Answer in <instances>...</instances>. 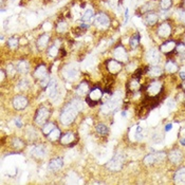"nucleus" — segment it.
I'll use <instances>...</instances> for the list:
<instances>
[{
    "label": "nucleus",
    "instance_id": "f257e3e1",
    "mask_svg": "<svg viewBox=\"0 0 185 185\" xmlns=\"http://www.w3.org/2000/svg\"><path fill=\"white\" fill-rule=\"evenodd\" d=\"M78 108L73 104V102H71L70 104H68L64 107V111L61 112V121L64 125H70L76 117L77 113H78Z\"/></svg>",
    "mask_w": 185,
    "mask_h": 185
},
{
    "label": "nucleus",
    "instance_id": "f03ea898",
    "mask_svg": "<svg viewBox=\"0 0 185 185\" xmlns=\"http://www.w3.org/2000/svg\"><path fill=\"white\" fill-rule=\"evenodd\" d=\"M121 98H122V94L121 92H117L112 97L109 101H107L102 107V110L104 113H109L111 111H113L121 103Z\"/></svg>",
    "mask_w": 185,
    "mask_h": 185
},
{
    "label": "nucleus",
    "instance_id": "7ed1b4c3",
    "mask_svg": "<svg viewBox=\"0 0 185 185\" xmlns=\"http://www.w3.org/2000/svg\"><path fill=\"white\" fill-rule=\"evenodd\" d=\"M124 164V156L121 154H117L110 160V162L107 164L110 170H120Z\"/></svg>",
    "mask_w": 185,
    "mask_h": 185
},
{
    "label": "nucleus",
    "instance_id": "20e7f679",
    "mask_svg": "<svg viewBox=\"0 0 185 185\" xmlns=\"http://www.w3.org/2000/svg\"><path fill=\"white\" fill-rule=\"evenodd\" d=\"M62 74H64V78L68 79V81H74L78 75V70H77L76 64H70L66 66L64 71H62Z\"/></svg>",
    "mask_w": 185,
    "mask_h": 185
},
{
    "label": "nucleus",
    "instance_id": "39448f33",
    "mask_svg": "<svg viewBox=\"0 0 185 185\" xmlns=\"http://www.w3.org/2000/svg\"><path fill=\"white\" fill-rule=\"evenodd\" d=\"M50 115V112L47 108H40L39 110L37 111L36 113V117H35V122L38 125H41L44 124L45 122L47 121V119L49 117Z\"/></svg>",
    "mask_w": 185,
    "mask_h": 185
},
{
    "label": "nucleus",
    "instance_id": "423d86ee",
    "mask_svg": "<svg viewBox=\"0 0 185 185\" xmlns=\"http://www.w3.org/2000/svg\"><path fill=\"white\" fill-rule=\"evenodd\" d=\"M146 59L149 64H157L160 61V53L157 49H150L146 54Z\"/></svg>",
    "mask_w": 185,
    "mask_h": 185
},
{
    "label": "nucleus",
    "instance_id": "0eeeda50",
    "mask_svg": "<svg viewBox=\"0 0 185 185\" xmlns=\"http://www.w3.org/2000/svg\"><path fill=\"white\" fill-rule=\"evenodd\" d=\"M165 157L166 156H165L164 152H158V154H148V156H146L145 159H144V162H145L146 164H154V163H156V162H159V161H162Z\"/></svg>",
    "mask_w": 185,
    "mask_h": 185
},
{
    "label": "nucleus",
    "instance_id": "6e6552de",
    "mask_svg": "<svg viewBox=\"0 0 185 185\" xmlns=\"http://www.w3.org/2000/svg\"><path fill=\"white\" fill-rule=\"evenodd\" d=\"M95 23L101 28H106L109 25L110 20H109V17L107 16L104 13H100L95 16Z\"/></svg>",
    "mask_w": 185,
    "mask_h": 185
},
{
    "label": "nucleus",
    "instance_id": "1a4fd4ad",
    "mask_svg": "<svg viewBox=\"0 0 185 185\" xmlns=\"http://www.w3.org/2000/svg\"><path fill=\"white\" fill-rule=\"evenodd\" d=\"M47 94L51 98H54L57 95V81L56 79H51L49 85L47 86Z\"/></svg>",
    "mask_w": 185,
    "mask_h": 185
},
{
    "label": "nucleus",
    "instance_id": "9d476101",
    "mask_svg": "<svg viewBox=\"0 0 185 185\" xmlns=\"http://www.w3.org/2000/svg\"><path fill=\"white\" fill-rule=\"evenodd\" d=\"M13 105H14V108L16 110H22L27 107L28 105V100L23 96H17L13 101Z\"/></svg>",
    "mask_w": 185,
    "mask_h": 185
},
{
    "label": "nucleus",
    "instance_id": "9b49d317",
    "mask_svg": "<svg viewBox=\"0 0 185 185\" xmlns=\"http://www.w3.org/2000/svg\"><path fill=\"white\" fill-rule=\"evenodd\" d=\"M47 151H46V148L44 146L39 145V146H35L31 149V154L35 158H44L46 156Z\"/></svg>",
    "mask_w": 185,
    "mask_h": 185
},
{
    "label": "nucleus",
    "instance_id": "f8f14e48",
    "mask_svg": "<svg viewBox=\"0 0 185 185\" xmlns=\"http://www.w3.org/2000/svg\"><path fill=\"white\" fill-rule=\"evenodd\" d=\"M62 165H64V161H62V159H61V158L53 159V160H51V162L49 163V169L52 171L58 170V169H61L62 167Z\"/></svg>",
    "mask_w": 185,
    "mask_h": 185
},
{
    "label": "nucleus",
    "instance_id": "ddd939ff",
    "mask_svg": "<svg viewBox=\"0 0 185 185\" xmlns=\"http://www.w3.org/2000/svg\"><path fill=\"white\" fill-rule=\"evenodd\" d=\"M161 88H162V84L159 83V81L151 83L149 87H148V93H149L151 96H154L161 91Z\"/></svg>",
    "mask_w": 185,
    "mask_h": 185
},
{
    "label": "nucleus",
    "instance_id": "4468645a",
    "mask_svg": "<svg viewBox=\"0 0 185 185\" xmlns=\"http://www.w3.org/2000/svg\"><path fill=\"white\" fill-rule=\"evenodd\" d=\"M114 57L117 61H125L127 59V54L126 51L124 50L123 47H117L114 50Z\"/></svg>",
    "mask_w": 185,
    "mask_h": 185
},
{
    "label": "nucleus",
    "instance_id": "2eb2a0df",
    "mask_svg": "<svg viewBox=\"0 0 185 185\" xmlns=\"http://www.w3.org/2000/svg\"><path fill=\"white\" fill-rule=\"evenodd\" d=\"M182 154L181 151H179V150H173V151H171L170 154H169L168 158L169 160L171 161V162L173 163H180L182 160Z\"/></svg>",
    "mask_w": 185,
    "mask_h": 185
},
{
    "label": "nucleus",
    "instance_id": "dca6fc26",
    "mask_svg": "<svg viewBox=\"0 0 185 185\" xmlns=\"http://www.w3.org/2000/svg\"><path fill=\"white\" fill-rule=\"evenodd\" d=\"M170 25H168V23H164V25H162L160 28H159V35L161 36V37H167V36L170 34Z\"/></svg>",
    "mask_w": 185,
    "mask_h": 185
},
{
    "label": "nucleus",
    "instance_id": "f3484780",
    "mask_svg": "<svg viewBox=\"0 0 185 185\" xmlns=\"http://www.w3.org/2000/svg\"><path fill=\"white\" fill-rule=\"evenodd\" d=\"M102 95H103L102 90L96 88V89L92 90L91 93H90V95H89V97H88L87 100L88 101H98L101 97H102Z\"/></svg>",
    "mask_w": 185,
    "mask_h": 185
},
{
    "label": "nucleus",
    "instance_id": "a211bd4d",
    "mask_svg": "<svg viewBox=\"0 0 185 185\" xmlns=\"http://www.w3.org/2000/svg\"><path fill=\"white\" fill-rule=\"evenodd\" d=\"M30 70V66H29V62L25 61H20L18 64H17V71L20 73H22V74H25V73H28Z\"/></svg>",
    "mask_w": 185,
    "mask_h": 185
},
{
    "label": "nucleus",
    "instance_id": "6ab92c4d",
    "mask_svg": "<svg viewBox=\"0 0 185 185\" xmlns=\"http://www.w3.org/2000/svg\"><path fill=\"white\" fill-rule=\"evenodd\" d=\"M121 64L117 62V61H110L108 64V70L110 71L111 73H117L120 70H121Z\"/></svg>",
    "mask_w": 185,
    "mask_h": 185
},
{
    "label": "nucleus",
    "instance_id": "aec40b11",
    "mask_svg": "<svg viewBox=\"0 0 185 185\" xmlns=\"http://www.w3.org/2000/svg\"><path fill=\"white\" fill-rule=\"evenodd\" d=\"M158 20V15L154 14V13H150V14H147L145 17V22L147 25H152L157 22Z\"/></svg>",
    "mask_w": 185,
    "mask_h": 185
},
{
    "label": "nucleus",
    "instance_id": "412c9836",
    "mask_svg": "<svg viewBox=\"0 0 185 185\" xmlns=\"http://www.w3.org/2000/svg\"><path fill=\"white\" fill-rule=\"evenodd\" d=\"M175 180L177 183H183L185 182V168H181L176 173Z\"/></svg>",
    "mask_w": 185,
    "mask_h": 185
},
{
    "label": "nucleus",
    "instance_id": "4be33fe9",
    "mask_svg": "<svg viewBox=\"0 0 185 185\" xmlns=\"http://www.w3.org/2000/svg\"><path fill=\"white\" fill-rule=\"evenodd\" d=\"M35 76L39 79H42L45 76H47V69L45 66H39L37 70L35 71Z\"/></svg>",
    "mask_w": 185,
    "mask_h": 185
},
{
    "label": "nucleus",
    "instance_id": "5701e85b",
    "mask_svg": "<svg viewBox=\"0 0 185 185\" xmlns=\"http://www.w3.org/2000/svg\"><path fill=\"white\" fill-rule=\"evenodd\" d=\"M144 137V128L141 126H135L134 128V140H142Z\"/></svg>",
    "mask_w": 185,
    "mask_h": 185
},
{
    "label": "nucleus",
    "instance_id": "b1692460",
    "mask_svg": "<svg viewBox=\"0 0 185 185\" xmlns=\"http://www.w3.org/2000/svg\"><path fill=\"white\" fill-rule=\"evenodd\" d=\"M176 47V44L175 41H168L166 42V44H164L162 47H161V51H163V52L167 53V52H170L171 50H173Z\"/></svg>",
    "mask_w": 185,
    "mask_h": 185
},
{
    "label": "nucleus",
    "instance_id": "393cba45",
    "mask_svg": "<svg viewBox=\"0 0 185 185\" xmlns=\"http://www.w3.org/2000/svg\"><path fill=\"white\" fill-rule=\"evenodd\" d=\"M48 40H49V36L48 35H42L41 37L38 39L37 47L39 49H44L45 47L47 46V44H48Z\"/></svg>",
    "mask_w": 185,
    "mask_h": 185
},
{
    "label": "nucleus",
    "instance_id": "a878e982",
    "mask_svg": "<svg viewBox=\"0 0 185 185\" xmlns=\"http://www.w3.org/2000/svg\"><path fill=\"white\" fill-rule=\"evenodd\" d=\"M165 69H166L167 72H169V73H175V72H177L178 69H179V68H178V66L175 64V62L168 61V62L166 64V66H165Z\"/></svg>",
    "mask_w": 185,
    "mask_h": 185
},
{
    "label": "nucleus",
    "instance_id": "bb28decb",
    "mask_svg": "<svg viewBox=\"0 0 185 185\" xmlns=\"http://www.w3.org/2000/svg\"><path fill=\"white\" fill-rule=\"evenodd\" d=\"M162 73V69L158 66H152L149 68V74L151 76H160Z\"/></svg>",
    "mask_w": 185,
    "mask_h": 185
},
{
    "label": "nucleus",
    "instance_id": "cd10ccee",
    "mask_svg": "<svg viewBox=\"0 0 185 185\" xmlns=\"http://www.w3.org/2000/svg\"><path fill=\"white\" fill-rule=\"evenodd\" d=\"M92 17H93V11H92V8H87L85 11V13H84L81 19H83V21H90L92 20Z\"/></svg>",
    "mask_w": 185,
    "mask_h": 185
},
{
    "label": "nucleus",
    "instance_id": "c85d7f7f",
    "mask_svg": "<svg viewBox=\"0 0 185 185\" xmlns=\"http://www.w3.org/2000/svg\"><path fill=\"white\" fill-rule=\"evenodd\" d=\"M88 90H89V87H88V84L87 83H81V85L78 86V88H77V93L79 94V95H83V94L87 93Z\"/></svg>",
    "mask_w": 185,
    "mask_h": 185
},
{
    "label": "nucleus",
    "instance_id": "c756f323",
    "mask_svg": "<svg viewBox=\"0 0 185 185\" xmlns=\"http://www.w3.org/2000/svg\"><path fill=\"white\" fill-rule=\"evenodd\" d=\"M73 140H74V135H73V133L68 132L61 137V143L62 144H70L71 142H73Z\"/></svg>",
    "mask_w": 185,
    "mask_h": 185
},
{
    "label": "nucleus",
    "instance_id": "7c9ffc66",
    "mask_svg": "<svg viewBox=\"0 0 185 185\" xmlns=\"http://www.w3.org/2000/svg\"><path fill=\"white\" fill-rule=\"evenodd\" d=\"M59 135H61V131L58 130V129L55 128L54 130H52L50 133H49L48 137L51 140V141H55V140H57L59 137Z\"/></svg>",
    "mask_w": 185,
    "mask_h": 185
},
{
    "label": "nucleus",
    "instance_id": "2f4dec72",
    "mask_svg": "<svg viewBox=\"0 0 185 185\" xmlns=\"http://www.w3.org/2000/svg\"><path fill=\"white\" fill-rule=\"evenodd\" d=\"M54 129H55L54 124H52V123H48V124L45 125V127H44V128H42V132L46 133V134H49V133H50L52 130H54Z\"/></svg>",
    "mask_w": 185,
    "mask_h": 185
},
{
    "label": "nucleus",
    "instance_id": "473e14b6",
    "mask_svg": "<svg viewBox=\"0 0 185 185\" xmlns=\"http://www.w3.org/2000/svg\"><path fill=\"white\" fill-rule=\"evenodd\" d=\"M29 81L28 79H22V81H19L18 84V89L19 90H27L29 88Z\"/></svg>",
    "mask_w": 185,
    "mask_h": 185
},
{
    "label": "nucleus",
    "instance_id": "72a5a7b5",
    "mask_svg": "<svg viewBox=\"0 0 185 185\" xmlns=\"http://www.w3.org/2000/svg\"><path fill=\"white\" fill-rule=\"evenodd\" d=\"M96 131H97L100 134H106V133L108 132V128H107L105 125L100 124V125H97V127H96Z\"/></svg>",
    "mask_w": 185,
    "mask_h": 185
},
{
    "label": "nucleus",
    "instance_id": "f704fd0d",
    "mask_svg": "<svg viewBox=\"0 0 185 185\" xmlns=\"http://www.w3.org/2000/svg\"><path fill=\"white\" fill-rule=\"evenodd\" d=\"M67 29H68V25H67L66 22H64V21H61V22H59L58 25H57V31L61 32V33L66 32Z\"/></svg>",
    "mask_w": 185,
    "mask_h": 185
},
{
    "label": "nucleus",
    "instance_id": "c9c22d12",
    "mask_svg": "<svg viewBox=\"0 0 185 185\" xmlns=\"http://www.w3.org/2000/svg\"><path fill=\"white\" fill-rule=\"evenodd\" d=\"M171 5V0H161V8L163 10H167Z\"/></svg>",
    "mask_w": 185,
    "mask_h": 185
},
{
    "label": "nucleus",
    "instance_id": "e433bc0d",
    "mask_svg": "<svg viewBox=\"0 0 185 185\" xmlns=\"http://www.w3.org/2000/svg\"><path fill=\"white\" fill-rule=\"evenodd\" d=\"M8 44V46H10V48L15 49V48H17V46H18V39H16V38H10Z\"/></svg>",
    "mask_w": 185,
    "mask_h": 185
},
{
    "label": "nucleus",
    "instance_id": "4c0bfd02",
    "mask_svg": "<svg viewBox=\"0 0 185 185\" xmlns=\"http://www.w3.org/2000/svg\"><path fill=\"white\" fill-rule=\"evenodd\" d=\"M57 54H58V49H57L56 47H51V48L49 49V55H50L51 57H55Z\"/></svg>",
    "mask_w": 185,
    "mask_h": 185
},
{
    "label": "nucleus",
    "instance_id": "58836bf2",
    "mask_svg": "<svg viewBox=\"0 0 185 185\" xmlns=\"http://www.w3.org/2000/svg\"><path fill=\"white\" fill-rule=\"evenodd\" d=\"M166 106L168 109H171V110H173V109H175V107H176V102L173 100V98H169V100H167V102H166Z\"/></svg>",
    "mask_w": 185,
    "mask_h": 185
},
{
    "label": "nucleus",
    "instance_id": "ea45409f",
    "mask_svg": "<svg viewBox=\"0 0 185 185\" xmlns=\"http://www.w3.org/2000/svg\"><path fill=\"white\" fill-rule=\"evenodd\" d=\"M50 77L47 75V76H45L44 78L41 79V81H40V84H41V86L42 87H46V86H48L49 85V83H50Z\"/></svg>",
    "mask_w": 185,
    "mask_h": 185
},
{
    "label": "nucleus",
    "instance_id": "a19ab883",
    "mask_svg": "<svg viewBox=\"0 0 185 185\" xmlns=\"http://www.w3.org/2000/svg\"><path fill=\"white\" fill-rule=\"evenodd\" d=\"M131 47L132 48H134V47H137V44H139V35H135L134 37L131 39Z\"/></svg>",
    "mask_w": 185,
    "mask_h": 185
},
{
    "label": "nucleus",
    "instance_id": "79ce46f5",
    "mask_svg": "<svg viewBox=\"0 0 185 185\" xmlns=\"http://www.w3.org/2000/svg\"><path fill=\"white\" fill-rule=\"evenodd\" d=\"M130 88L132 90H134V89H137L139 88V84H137V81H131V84H130Z\"/></svg>",
    "mask_w": 185,
    "mask_h": 185
},
{
    "label": "nucleus",
    "instance_id": "37998d69",
    "mask_svg": "<svg viewBox=\"0 0 185 185\" xmlns=\"http://www.w3.org/2000/svg\"><path fill=\"white\" fill-rule=\"evenodd\" d=\"M128 19H129V11H128V8H126V10H125V21H124L125 25L128 22Z\"/></svg>",
    "mask_w": 185,
    "mask_h": 185
},
{
    "label": "nucleus",
    "instance_id": "c03bdc74",
    "mask_svg": "<svg viewBox=\"0 0 185 185\" xmlns=\"http://www.w3.org/2000/svg\"><path fill=\"white\" fill-rule=\"evenodd\" d=\"M179 17L183 22H185V11H180L179 12Z\"/></svg>",
    "mask_w": 185,
    "mask_h": 185
},
{
    "label": "nucleus",
    "instance_id": "a18cd8bd",
    "mask_svg": "<svg viewBox=\"0 0 185 185\" xmlns=\"http://www.w3.org/2000/svg\"><path fill=\"white\" fill-rule=\"evenodd\" d=\"M14 146L15 147H21L22 146V143H21V141H19L18 139L14 140Z\"/></svg>",
    "mask_w": 185,
    "mask_h": 185
},
{
    "label": "nucleus",
    "instance_id": "49530a36",
    "mask_svg": "<svg viewBox=\"0 0 185 185\" xmlns=\"http://www.w3.org/2000/svg\"><path fill=\"white\" fill-rule=\"evenodd\" d=\"M51 28H52V25H51L50 22H46L44 25V30H46V31H49V30H51Z\"/></svg>",
    "mask_w": 185,
    "mask_h": 185
},
{
    "label": "nucleus",
    "instance_id": "de8ad7c7",
    "mask_svg": "<svg viewBox=\"0 0 185 185\" xmlns=\"http://www.w3.org/2000/svg\"><path fill=\"white\" fill-rule=\"evenodd\" d=\"M171 129H173V124H168V125H166V127H165V130L166 131H170Z\"/></svg>",
    "mask_w": 185,
    "mask_h": 185
},
{
    "label": "nucleus",
    "instance_id": "09e8293b",
    "mask_svg": "<svg viewBox=\"0 0 185 185\" xmlns=\"http://www.w3.org/2000/svg\"><path fill=\"white\" fill-rule=\"evenodd\" d=\"M179 50V52H182V51H185V47L184 46H179L177 47V51Z\"/></svg>",
    "mask_w": 185,
    "mask_h": 185
},
{
    "label": "nucleus",
    "instance_id": "8fccbe9b",
    "mask_svg": "<svg viewBox=\"0 0 185 185\" xmlns=\"http://www.w3.org/2000/svg\"><path fill=\"white\" fill-rule=\"evenodd\" d=\"M15 124H16L17 127H21V122L19 121V119H16V120H15Z\"/></svg>",
    "mask_w": 185,
    "mask_h": 185
},
{
    "label": "nucleus",
    "instance_id": "3c124183",
    "mask_svg": "<svg viewBox=\"0 0 185 185\" xmlns=\"http://www.w3.org/2000/svg\"><path fill=\"white\" fill-rule=\"evenodd\" d=\"M180 76H181L182 79H185V72H181V73H180Z\"/></svg>",
    "mask_w": 185,
    "mask_h": 185
},
{
    "label": "nucleus",
    "instance_id": "603ef678",
    "mask_svg": "<svg viewBox=\"0 0 185 185\" xmlns=\"http://www.w3.org/2000/svg\"><path fill=\"white\" fill-rule=\"evenodd\" d=\"M180 143H181V145L185 146V139H181V140H180Z\"/></svg>",
    "mask_w": 185,
    "mask_h": 185
},
{
    "label": "nucleus",
    "instance_id": "864d4df0",
    "mask_svg": "<svg viewBox=\"0 0 185 185\" xmlns=\"http://www.w3.org/2000/svg\"><path fill=\"white\" fill-rule=\"evenodd\" d=\"M3 78H4V72L1 71V81H3Z\"/></svg>",
    "mask_w": 185,
    "mask_h": 185
},
{
    "label": "nucleus",
    "instance_id": "5fc2aeb1",
    "mask_svg": "<svg viewBox=\"0 0 185 185\" xmlns=\"http://www.w3.org/2000/svg\"><path fill=\"white\" fill-rule=\"evenodd\" d=\"M122 115H123V117H127V112H125V111L122 112Z\"/></svg>",
    "mask_w": 185,
    "mask_h": 185
},
{
    "label": "nucleus",
    "instance_id": "6e6d98bb",
    "mask_svg": "<svg viewBox=\"0 0 185 185\" xmlns=\"http://www.w3.org/2000/svg\"><path fill=\"white\" fill-rule=\"evenodd\" d=\"M182 88H183V89L185 90V83L183 84V85H182Z\"/></svg>",
    "mask_w": 185,
    "mask_h": 185
},
{
    "label": "nucleus",
    "instance_id": "4d7b16f0",
    "mask_svg": "<svg viewBox=\"0 0 185 185\" xmlns=\"http://www.w3.org/2000/svg\"><path fill=\"white\" fill-rule=\"evenodd\" d=\"M13 1H14V0H13Z\"/></svg>",
    "mask_w": 185,
    "mask_h": 185
}]
</instances>
